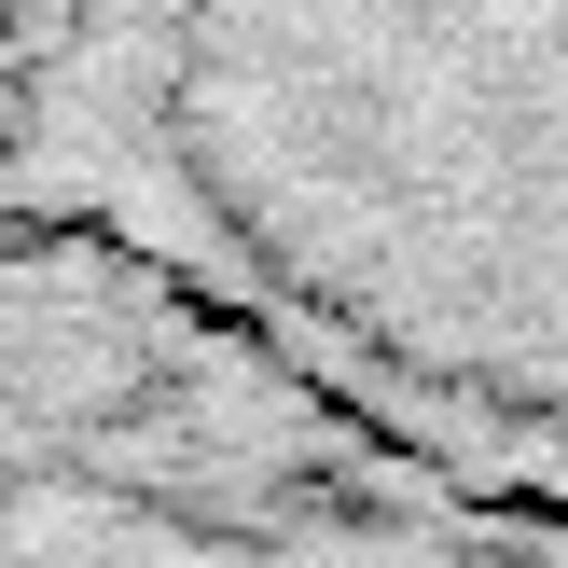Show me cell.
<instances>
[{
	"label": "cell",
	"instance_id": "obj_1",
	"mask_svg": "<svg viewBox=\"0 0 568 568\" xmlns=\"http://www.w3.org/2000/svg\"><path fill=\"white\" fill-rule=\"evenodd\" d=\"M236 222L403 458L568 527V0H250Z\"/></svg>",
	"mask_w": 568,
	"mask_h": 568
}]
</instances>
